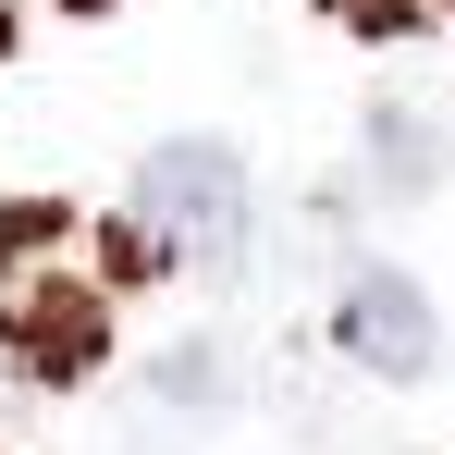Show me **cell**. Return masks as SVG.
<instances>
[{"label":"cell","instance_id":"obj_4","mask_svg":"<svg viewBox=\"0 0 455 455\" xmlns=\"http://www.w3.org/2000/svg\"><path fill=\"white\" fill-rule=\"evenodd\" d=\"M370 185L381 197H431V185H443V124L406 111V99H381L370 111Z\"/></svg>","mask_w":455,"mask_h":455},{"label":"cell","instance_id":"obj_8","mask_svg":"<svg viewBox=\"0 0 455 455\" xmlns=\"http://www.w3.org/2000/svg\"><path fill=\"white\" fill-rule=\"evenodd\" d=\"M12 50H25V12H12V0H0V62H12Z\"/></svg>","mask_w":455,"mask_h":455},{"label":"cell","instance_id":"obj_5","mask_svg":"<svg viewBox=\"0 0 455 455\" xmlns=\"http://www.w3.org/2000/svg\"><path fill=\"white\" fill-rule=\"evenodd\" d=\"M62 222H75L62 197H12V210H0V271H25V259H50V246H62Z\"/></svg>","mask_w":455,"mask_h":455},{"label":"cell","instance_id":"obj_3","mask_svg":"<svg viewBox=\"0 0 455 455\" xmlns=\"http://www.w3.org/2000/svg\"><path fill=\"white\" fill-rule=\"evenodd\" d=\"M332 332H345V357L381 381H431L443 370V307L419 296L394 259H357V283H345V307H332Z\"/></svg>","mask_w":455,"mask_h":455},{"label":"cell","instance_id":"obj_9","mask_svg":"<svg viewBox=\"0 0 455 455\" xmlns=\"http://www.w3.org/2000/svg\"><path fill=\"white\" fill-rule=\"evenodd\" d=\"M62 12H111V0H62Z\"/></svg>","mask_w":455,"mask_h":455},{"label":"cell","instance_id":"obj_6","mask_svg":"<svg viewBox=\"0 0 455 455\" xmlns=\"http://www.w3.org/2000/svg\"><path fill=\"white\" fill-rule=\"evenodd\" d=\"M160 394H172V406H222L234 357H222V345H172V357H160Z\"/></svg>","mask_w":455,"mask_h":455},{"label":"cell","instance_id":"obj_1","mask_svg":"<svg viewBox=\"0 0 455 455\" xmlns=\"http://www.w3.org/2000/svg\"><path fill=\"white\" fill-rule=\"evenodd\" d=\"M136 222L160 234L172 271H246V234H259V197H246V160L222 136H160L136 160Z\"/></svg>","mask_w":455,"mask_h":455},{"label":"cell","instance_id":"obj_7","mask_svg":"<svg viewBox=\"0 0 455 455\" xmlns=\"http://www.w3.org/2000/svg\"><path fill=\"white\" fill-rule=\"evenodd\" d=\"M320 12H332L345 37H406V25H419V0H320Z\"/></svg>","mask_w":455,"mask_h":455},{"label":"cell","instance_id":"obj_2","mask_svg":"<svg viewBox=\"0 0 455 455\" xmlns=\"http://www.w3.org/2000/svg\"><path fill=\"white\" fill-rule=\"evenodd\" d=\"M0 357H12V381H37V394L99 381L111 370V283H25V296L0 307Z\"/></svg>","mask_w":455,"mask_h":455}]
</instances>
